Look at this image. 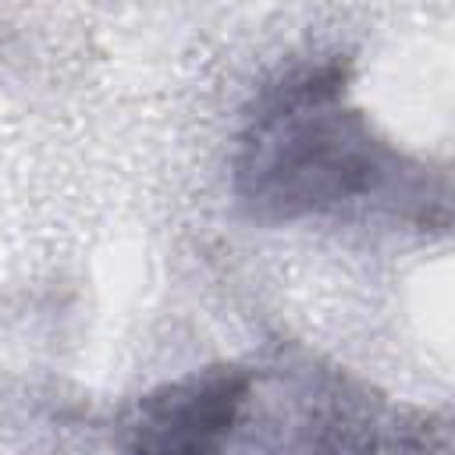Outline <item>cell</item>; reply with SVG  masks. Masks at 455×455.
I'll list each match as a JSON object with an SVG mask.
<instances>
[{
    "mask_svg": "<svg viewBox=\"0 0 455 455\" xmlns=\"http://www.w3.org/2000/svg\"><path fill=\"white\" fill-rule=\"evenodd\" d=\"M348 68L309 64L267 85L249 114L235 192L259 220H295L377 196L398 174V156L359 110L338 107Z\"/></svg>",
    "mask_w": 455,
    "mask_h": 455,
    "instance_id": "obj_1",
    "label": "cell"
},
{
    "mask_svg": "<svg viewBox=\"0 0 455 455\" xmlns=\"http://www.w3.org/2000/svg\"><path fill=\"white\" fill-rule=\"evenodd\" d=\"M252 377L238 366L192 370L139 405L132 455H224L249 402Z\"/></svg>",
    "mask_w": 455,
    "mask_h": 455,
    "instance_id": "obj_2",
    "label": "cell"
}]
</instances>
